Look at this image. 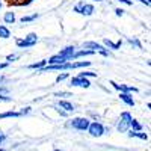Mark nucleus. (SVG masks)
Here are the masks:
<instances>
[{
	"mask_svg": "<svg viewBox=\"0 0 151 151\" xmlns=\"http://www.w3.org/2000/svg\"><path fill=\"white\" fill-rule=\"evenodd\" d=\"M30 110H32V109L27 106V107H23V109L18 110V112H20V115H21V116H26V115H29V113H30Z\"/></svg>",
	"mask_w": 151,
	"mask_h": 151,
	"instance_id": "obj_25",
	"label": "nucleus"
},
{
	"mask_svg": "<svg viewBox=\"0 0 151 151\" xmlns=\"http://www.w3.org/2000/svg\"><path fill=\"white\" fill-rule=\"evenodd\" d=\"M73 11H74V12H77V14H80V15H85V17H91V15L94 14V12H95V8H94V5H91V3L79 2L77 5H74Z\"/></svg>",
	"mask_w": 151,
	"mask_h": 151,
	"instance_id": "obj_4",
	"label": "nucleus"
},
{
	"mask_svg": "<svg viewBox=\"0 0 151 151\" xmlns=\"http://www.w3.org/2000/svg\"><path fill=\"white\" fill-rule=\"evenodd\" d=\"M74 53H76V47H74V45H68V47H65V48H62L58 55H59L60 58H64V59L68 62V60H73Z\"/></svg>",
	"mask_w": 151,
	"mask_h": 151,
	"instance_id": "obj_8",
	"label": "nucleus"
},
{
	"mask_svg": "<svg viewBox=\"0 0 151 151\" xmlns=\"http://www.w3.org/2000/svg\"><path fill=\"white\" fill-rule=\"evenodd\" d=\"M103 45L107 48V50H119L121 48V45H122V41L119 40V41H116V42H113V41H110V40H106L103 41Z\"/></svg>",
	"mask_w": 151,
	"mask_h": 151,
	"instance_id": "obj_10",
	"label": "nucleus"
},
{
	"mask_svg": "<svg viewBox=\"0 0 151 151\" xmlns=\"http://www.w3.org/2000/svg\"><path fill=\"white\" fill-rule=\"evenodd\" d=\"M109 129L107 127H104V125L101 124V122H98V121H92L91 124H89V127H88V133H89L92 137H100V136H103L106 132H107Z\"/></svg>",
	"mask_w": 151,
	"mask_h": 151,
	"instance_id": "obj_5",
	"label": "nucleus"
},
{
	"mask_svg": "<svg viewBox=\"0 0 151 151\" xmlns=\"http://www.w3.org/2000/svg\"><path fill=\"white\" fill-rule=\"evenodd\" d=\"M17 21V17H15V12L12 11H8L3 14V23L5 24H14Z\"/></svg>",
	"mask_w": 151,
	"mask_h": 151,
	"instance_id": "obj_12",
	"label": "nucleus"
},
{
	"mask_svg": "<svg viewBox=\"0 0 151 151\" xmlns=\"http://www.w3.org/2000/svg\"><path fill=\"white\" fill-rule=\"evenodd\" d=\"M137 2H141V3L145 5V6H150V5H151V0H137Z\"/></svg>",
	"mask_w": 151,
	"mask_h": 151,
	"instance_id": "obj_34",
	"label": "nucleus"
},
{
	"mask_svg": "<svg viewBox=\"0 0 151 151\" xmlns=\"http://www.w3.org/2000/svg\"><path fill=\"white\" fill-rule=\"evenodd\" d=\"M8 92H9V89L6 86H0V94H5V95H8Z\"/></svg>",
	"mask_w": 151,
	"mask_h": 151,
	"instance_id": "obj_30",
	"label": "nucleus"
},
{
	"mask_svg": "<svg viewBox=\"0 0 151 151\" xmlns=\"http://www.w3.org/2000/svg\"><path fill=\"white\" fill-rule=\"evenodd\" d=\"M36 18H40V14L38 12H35V14H32V15H24V17H21L20 18V23H32V21H35Z\"/></svg>",
	"mask_w": 151,
	"mask_h": 151,
	"instance_id": "obj_18",
	"label": "nucleus"
},
{
	"mask_svg": "<svg viewBox=\"0 0 151 151\" xmlns=\"http://www.w3.org/2000/svg\"><path fill=\"white\" fill-rule=\"evenodd\" d=\"M77 77H83V79H89V77H97V73L94 71H82L77 74Z\"/></svg>",
	"mask_w": 151,
	"mask_h": 151,
	"instance_id": "obj_21",
	"label": "nucleus"
},
{
	"mask_svg": "<svg viewBox=\"0 0 151 151\" xmlns=\"http://www.w3.org/2000/svg\"><path fill=\"white\" fill-rule=\"evenodd\" d=\"M113 88H115L116 91H119V92H125V94H132V92H137L139 89H137L136 86H129V85H119V83H116V82H113V80H110L109 82Z\"/></svg>",
	"mask_w": 151,
	"mask_h": 151,
	"instance_id": "obj_6",
	"label": "nucleus"
},
{
	"mask_svg": "<svg viewBox=\"0 0 151 151\" xmlns=\"http://www.w3.org/2000/svg\"><path fill=\"white\" fill-rule=\"evenodd\" d=\"M20 112L18 110H8L0 113V119H6V118H20Z\"/></svg>",
	"mask_w": 151,
	"mask_h": 151,
	"instance_id": "obj_13",
	"label": "nucleus"
},
{
	"mask_svg": "<svg viewBox=\"0 0 151 151\" xmlns=\"http://www.w3.org/2000/svg\"><path fill=\"white\" fill-rule=\"evenodd\" d=\"M68 77H70V76H68V73H60V74L58 76V77H56V83L64 82V80H67Z\"/></svg>",
	"mask_w": 151,
	"mask_h": 151,
	"instance_id": "obj_23",
	"label": "nucleus"
},
{
	"mask_svg": "<svg viewBox=\"0 0 151 151\" xmlns=\"http://www.w3.org/2000/svg\"><path fill=\"white\" fill-rule=\"evenodd\" d=\"M53 109H55V110H56V112L59 113L60 116H64V118H65V116H68V113H67V112H64V110H62V109H59L58 106H53Z\"/></svg>",
	"mask_w": 151,
	"mask_h": 151,
	"instance_id": "obj_26",
	"label": "nucleus"
},
{
	"mask_svg": "<svg viewBox=\"0 0 151 151\" xmlns=\"http://www.w3.org/2000/svg\"><path fill=\"white\" fill-rule=\"evenodd\" d=\"M119 98L121 101H124L127 106H134V100L132 97V94H125V92H119Z\"/></svg>",
	"mask_w": 151,
	"mask_h": 151,
	"instance_id": "obj_14",
	"label": "nucleus"
},
{
	"mask_svg": "<svg viewBox=\"0 0 151 151\" xmlns=\"http://www.w3.org/2000/svg\"><path fill=\"white\" fill-rule=\"evenodd\" d=\"M3 8V2H2V0H0V9H2Z\"/></svg>",
	"mask_w": 151,
	"mask_h": 151,
	"instance_id": "obj_35",
	"label": "nucleus"
},
{
	"mask_svg": "<svg viewBox=\"0 0 151 151\" xmlns=\"http://www.w3.org/2000/svg\"><path fill=\"white\" fill-rule=\"evenodd\" d=\"M9 67V64H8V62H0V71H2V70H5V68H8Z\"/></svg>",
	"mask_w": 151,
	"mask_h": 151,
	"instance_id": "obj_32",
	"label": "nucleus"
},
{
	"mask_svg": "<svg viewBox=\"0 0 151 151\" xmlns=\"http://www.w3.org/2000/svg\"><path fill=\"white\" fill-rule=\"evenodd\" d=\"M55 97L56 98H68V97H73L71 92H67V91H59V92H55Z\"/></svg>",
	"mask_w": 151,
	"mask_h": 151,
	"instance_id": "obj_22",
	"label": "nucleus"
},
{
	"mask_svg": "<svg viewBox=\"0 0 151 151\" xmlns=\"http://www.w3.org/2000/svg\"><path fill=\"white\" fill-rule=\"evenodd\" d=\"M0 151H8V150H5V148H0Z\"/></svg>",
	"mask_w": 151,
	"mask_h": 151,
	"instance_id": "obj_37",
	"label": "nucleus"
},
{
	"mask_svg": "<svg viewBox=\"0 0 151 151\" xmlns=\"http://www.w3.org/2000/svg\"><path fill=\"white\" fill-rule=\"evenodd\" d=\"M129 44H130L132 47L137 48V50H142V42L137 40V38H129Z\"/></svg>",
	"mask_w": 151,
	"mask_h": 151,
	"instance_id": "obj_20",
	"label": "nucleus"
},
{
	"mask_svg": "<svg viewBox=\"0 0 151 151\" xmlns=\"http://www.w3.org/2000/svg\"><path fill=\"white\" fill-rule=\"evenodd\" d=\"M56 106H58L59 109H62L64 112H67V113H71V112H74V110H76L74 104H73V103H70V101H67V100H59Z\"/></svg>",
	"mask_w": 151,
	"mask_h": 151,
	"instance_id": "obj_9",
	"label": "nucleus"
},
{
	"mask_svg": "<svg viewBox=\"0 0 151 151\" xmlns=\"http://www.w3.org/2000/svg\"><path fill=\"white\" fill-rule=\"evenodd\" d=\"M127 134H129V137H139V139H142V141H148V134L144 133V132H133V130H129Z\"/></svg>",
	"mask_w": 151,
	"mask_h": 151,
	"instance_id": "obj_16",
	"label": "nucleus"
},
{
	"mask_svg": "<svg viewBox=\"0 0 151 151\" xmlns=\"http://www.w3.org/2000/svg\"><path fill=\"white\" fill-rule=\"evenodd\" d=\"M142 124L137 121V119H132V122H130V130H133V132H142Z\"/></svg>",
	"mask_w": 151,
	"mask_h": 151,
	"instance_id": "obj_19",
	"label": "nucleus"
},
{
	"mask_svg": "<svg viewBox=\"0 0 151 151\" xmlns=\"http://www.w3.org/2000/svg\"><path fill=\"white\" fill-rule=\"evenodd\" d=\"M47 65V59H41V60H38V62H33V64H30L27 68L29 70H36V71H40L41 68H44Z\"/></svg>",
	"mask_w": 151,
	"mask_h": 151,
	"instance_id": "obj_15",
	"label": "nucleus"
},
{
	"mask_svg": "<svg viewBox=\"0 0 151 151\" xmlns=\"http://www.w3.org/2000/svg\"><path fill=\"white\" fill-rule=\"evenodd\" d=\"M18 58H20L18 55H8L6 56V62H8V64H12V62H15Z\"/></svg>",
	"mask_w": 151,
	"mask_h": 151,
	"instance_id": "obj_24",
	"label": "nucleus"
},
{
	"mask_svg": "<svg viewBox=\"0 0 151 151\" xmlns=\"http://www.w3.org/2000/svg\"><path fill=\"white\" fill-rule=\"evenodd\" d=\"M116 2H119V3H122V5H127V6H132V5H133L132 0H116Z\"/></svg>",
	"mask_w": 151,
	"mask_h": 151,
	"instance_id": "obj_29",
	"label": "nucleus"
},
{
	"mask_svg": "<svg viewBox=\"0 0 151 151\" xmlns=\"http://www.w3.org/2000/svg\"><path fill=\"white\" fill-rule=\"evenodd\" d=\"M70 86H79V88H85V89H88V88L91 86V82L88 79H83V77H73L70 80Z\"/></svg>",
	"mask_w": 151,
	"mask_h": 151,
	"instance_id": "obj_7",
	"label": "nucleus"
},
{
	"mask_svg": "<svg viewBox=\"0 0 151 151\" xmlns=\"http://www.w3.org/2000/svg\"><path fill=\"white\" fill-rule=\"evenodd\" d=\"M94 2H104V0H94Z\"/></svg>",
	"mask_w": 151,
	"mask_h": 151,
	"instance_id": "obj_36",
	"label": "nucleus"
},
{
	"mask_svg": "<svg viewBox=\"0 0 151 151\" xmlns=\"http://www.w3.org/2000/svg\"><path fill=\"white\" fill-rule=\"evenodd\" d=\"M0 101L9 103V101H12V98H11V97H8V95H5V94H0Z\"/></svg>",
	"mask_w": 151,
	"mask_h": 151,
	"instance_id": "obj_27",
	"label": "nucleus"
},
{
	"mask_svg": "<svg viewBox=\"0 0 151 151\" xmlns=\"http://www.w3.org/2000/svg\"><path fill=\"white\" fill-rule=\"evenodd\" d=\"M53 151H62V150H53Z\"/></svg>",
	"mask_w": 151,
	"mask_h": 151,
	"instance_id": "obj_38",
	"label": "nucleus"
},
{
	"mask_svg": "<svg viewBox=\"0 0 151 151\" xmlns=\"http://www.w3.org/2000/svg\"><path fill=\"white\" fill-rule=\"evenodd\" d=\"M94 55H95V53L91 52V50H85V48H82V50H76V53H74V56H73V60H77V59L85 58V56H94Z\"/></svg>",
	"mask_w": 151,
	"mask_h": 151,
	"instance_id": "obj_11",
	"label": "nucleus"
},
{
	"mask_svg": "<svg viewBox=\"0 0 151 151\" xmlns=\"http://www.w3.org/2000/svg\"><path fill=\"white\" fill-rule=\"evenodd\" d=\"M83 48L85 50H91V52H94V53H100L104 58L110 56V50H107L103 44H98L95 41H86V42H83Z\"/></svg>",
	"mask_w": 151,
	"mask_h": 151,
	"instance_id": "obj_2",
	"label": "nucleus"
},
{
	"mask_svg": "<svg viewBox=\"0 0 151 151\" xmlns=\"http://www.w3.org/2000/svg\"><path fill=\"white\" fill-rule=\"evenodd\" d=\"M115 14H116V17H122V15L125 14V11L121 9V8H116V9H115Z\"/></svg>",
	"mask_w": 151,
	"mask_h": 151,
	"instance_id": "obj_28",
	"label": "nucleus"
},
{
	"mask_svg": "<svg viewBox=\"0 0 151 151\" xmlns=\"http://www.w3.org/2000/svg\"><path fill=\"white\" fill-rule=\"evenodd\" d=\"M5 141H6V134H5L3 132H0V145H2Z\"/></svg>",
	"mask_w": 151,
	"mask_h": 151,
	"instance_id": "obj_31",
	"label": "nucleus"
},
{
	"mask_svg": "<svg viewBox=\"0 0 151 151\" xmlns=\"http://www.w3.org/2000/svg\"><path fill=\"white\" fill-rule=\"evenodd\" d=\"M5 82H6V77L3 74H0V86H3L5 85Z\"/></svg>",
	"mask_w": 151,
	"mask_h": 151,
	"instance_id": "obj_33",
	"label": "nucleus"
},
{
	"mask_svg": "<svg viewBox=\"0 0 151 151\" xmlns=\"http://www.w3.org/2000/svg\"><path fill=\"white\" fill-rule=\"evenodd\" d=\"M0 38H2V40L11 38V30H9L8 26H5V24H0Z\"/></svg>",
	"mask_w": 151,
	"mask_h": 151,
	"instance_id": "obj_17",
	"label": "nucleus"
},
{
	"mask_svg": "<svg viewBox=\"0 0 151 151\" xmlns=\"http://www.w3.org/2000/svg\"><path fill=\"white\" fill-rule=\"evenodd\" d=\"M133 116H132V113L130 112H122L118 121H116V130L119 133H127L130 130V122H132Z\"/></svg>",
	"mask_w": 151,
	"mask_h": 151,
	"instance_id": "obj_1",
	"label": "nucleus"
},
{
	"mask_svg": "<svg viewBox=\"0 0 151 151\" xmlns=\"http://www.w3.org/2000/svg\"><path fill=\"white\" fill-rule=\"evenodd\" d=\"M89 124H91V121L88 119V118H85V116L73 118V119H70V122H68V125H70L71 129L79 130V132H86L88 127H89Z\"/></svg>",
	"mask_w": 151,
	"mask_h": 151,
	"instance_id": "obj_3",
	"label": "nucleus"
}]
</instances>
